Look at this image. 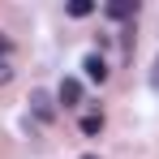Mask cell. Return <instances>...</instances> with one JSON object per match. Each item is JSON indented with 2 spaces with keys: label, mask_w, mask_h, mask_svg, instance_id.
Masks as SVG:
<instances>
[{
  "label": "cell",
  "mask_w": 159,
  "mask_h": 159,
  "mask_svg": "<svg viewBox=\"0 0 159 159\" xmlns=\"http://www.w3.org/2000/svg\"><path fill=\"white\" fill-rule=\"evenodd\" d=\"M56 99H60L65 107H78V103H82V82H78V78H65L60 90H56Z\"/></svg>",
  "instance_id": "1"
},
{
  "label": "cell",
  "mask_w": 159,
  "mask_h": 159,
  "mask_svg": "<svg viewBox=\"0 0 159 159\" xmlns=\"http://www.w3.org/2000/svg\"><path fill=\"white\" fill-rule=\"evenodd\" d=\"M82 69H86V78H90V82H107V60H103L99 52L86 56V60H82Z\"/></svg>",
  "instance_id": "2"
},
{
  "label": "cell",
  "mask_w": 159,
  "mask_h": 159,
  "mask_svg": "<svg viewBox=\"0 0 159 159\" xmlns=\"http://www.w3.org/2000/svg\"><path fill=\"white\" fill-rule=\"evenodd\" d=\"M138 13V0H107V17L112 22H129Z\"/></svg>",
  "instance_id": "3"
},
{
  "label": "cell",
  "mask_w": 159,
  "mask_h": 159,
  "mask_svg": "<svg viewBox=\"0 0 159 159\" xmlns=\"http://www.w3.org/2000/svg\"><path fill=\"white\" fill-rule=\"evenodd\" d=\"M30 103H34V112H39V120H52V99H48V90H34Z\"/></svg>",
  "instance_id": "4"
},
{
  "label": "cell",
  "mask_w": 159,
  "mask_h": 159,
  "mask_svg": "<svg viewBox=\"0 0 159 159\" xmlns=\"http://www.w3.org/2000/svg\"><path fill=\"white\" fill-rule=\"evenodd\" d=\"M82 133H86V138L103 133V112H86V116H82Z\"/></svg>",
  "instance_id": "5"
},
{
  "label": "cell",
  "mask_w": 159,
  "mask_h": 159,
  "mask_svg": "<svg viewBox=\"0 0 159 159\" xmlns=\"http://www.w3.org/2000/svg\"><path fill=\"white\" fill-rule=\"evenodd\" d=\"M90 13H95L90 0H73V4H69V17H90Z\"/></svg>",
  "instance_id": "6"
},
{
  "label": "cell",
  "mask_w": 159,
  "mask_h": 159,
  "mask_svg": "<svg viewBox=\"0 0 159 159\" xmlns=\"http://www.w3.org/2000/svg\"><path fill=\"white\" fill-rule=\"evenodd\" d=\"M9 78H13V69H9V60H0V86H4Z\"/></svg>",
  "instance_id": "7"
},
{
  "label": "cell",
  "mask_w": 159,
  "mask_h": 159,
  "mask_svg": "<svg viewBox=\"0 0 159 159\" xmlns=\"http://www.w3.org/2000/svg\"><path fill=\"white\" fill-rule=\"evenodd\" d=\"M151 86L159 90V56H155V65H151Z\"/></svg>",
  "instance_id": "8"
},
{
  "label": "cell",
  "mask_w": 159,
  "mask_h": 159,
  "mask_svg": "<svg viewBox=\"0 0 159 159\" xmlns=\"http://www.w3.org/2000/svg\"><path fill=\"white\" fill-rule=\"evenodd\" d=\"M4 56H9V39L0 34V60H4Z\"/></svg>",
  "instance_id": "9"
},
{
  "label": "cell",
  "mask_w": 159,
  "mask_h": 159,
  "mask_svg": "<svg viewBox=\"0 0 159 159\" xmlns=\"http://www.w3.org/2000/svg\"><path fill=\"white\" fill-rule=\"evenodd\" d=\"M82 159H99V155H82Z\"/></svg>",
  "instance_id": "10"
}]
</instances>
